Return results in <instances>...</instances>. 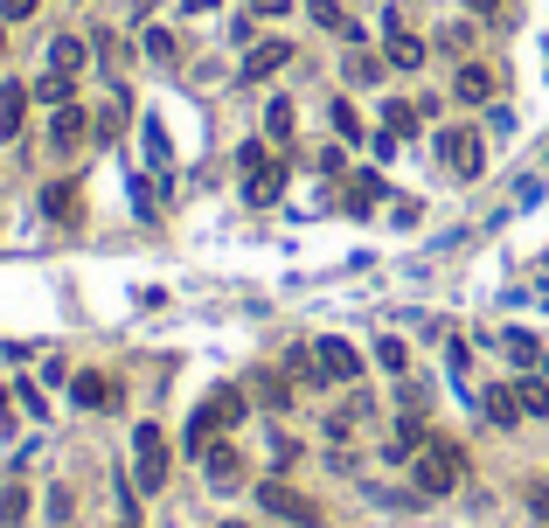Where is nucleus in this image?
<instances>
[{
	"instance_id": "nucleus-1",
	"label": "nucleus",
	"mask_w": 549,
	"mask_h": 528,
	"mask_svg": "<svg viewBox=\"0 0 549 528\" xmlns=\"http://www.w3.org/2000/svg\"><path fill=\"white\" fill-rule=\"evenodd\" d=\"M230 424H244V390H237V383H223V390L202 396V410L188 417V452H209L216 431H230Z\"/></svg>"
},
{
	"instance_id": "nucleus-2",
	"label": "nucleus",
	"mask_w": 549,
	"mask_h": 528,
	"mask_svg": "<svg viewBox=\"0 0 549 528\" xmlns=\"http://www.w3.org/2000/svg\"><path fill=\"white\" fill-rule=\"evenodd\" d=\"M459 473H466V452L445 445V438H424V452H417V494H452Z\"/></svg>"
},
{
	"instance_id": "nucleus-3",
	"label": "nucleus",
	"mask_w": 549,
	"mask_h": 528,
	"mask_svg": "<svg viewBox=\"0 0 549 528\" xmlns=\"http://www.w3.org/2000/svg\"><path fill=\"white\" fill-rule=\"evenodd\" d=\"M133 487L139 494L167 487V438H160V424H139L133 431Z\"/></svg>"
},
{
	"instance_id": "nucleus-4",
	"label": "nucleus",
	"mask_w": 549,
	"mask_h": 528,
	"mask_svg": "<svg viewBox=\"0 0 549 528\" xmlns=\"http://www.w3.org/2000/svg\"><path fill=\"white\" fill-rule=\"evenodd\" d=\"M237 167H244V202L272 209V202H278V167H272V146H265V139H251V146L237 153Z\"/></svg>"
},
{
	"instance_id": "nucleus-5",
	"label": "nucleus",
	"mask_w": 549,
	"mask_h": 528,
	"mask_svg": "<svg viewBox=\"0 0 549 528\" xmlns=\"http://www.w3.org/2000/svg\"><path fill=\"white\" fill-rule=\"evenodd\" d=\"M438 160H445L459 181H473V174L487 167V146H480V132H473V126H445V132H438Z\"/></svg>"
},
{
	"instance_id": "nucleus-6",
	"label": "nucleus",
	"mask_w": 549,
	"mask_h": 528,
	"mask_svg": "<svg viewBox=\"0 0 549 528\" xmlns=\"http://www.w3.org/2000/svg\"><path fill=\"white\" fill-rule=\"evenodd\" d=\"M258 501H265V515H278V522H292V528H320V501H306V494H299V487H285V480H272Z\"/></svg>"
},
{
	"instance_id": "nucleus-7",
	"label": "nucleus",
	"mask_w": 549,
	"mask_h": 528,
	"mask_svg": "<svg viewBox=\"0 0 549 528\" xmlns=\"http://www.w3.org/2000/svg\"><path fill=\"white\" fill-rule=\"evenodd\" d=\"M313 369H320L327 383H355V376H362V355H355L341 334H327V341H313Z\"/></svg>"
},
{
	"instance_id": "nucleus-8",
	"label": "nucleus",
	"mask_w": 549,
	"mask_h": 528,
	"mask_svg": "<svg viewBox=\"0 0 549 528\" xmlns=\"http://www.w3.org/2000/svg\"><path fill=\"white\" fill-rule=\"evenodd\" d=\"M285 63H292V42H285V35L258 42V49L244 56V84H265V77H278V70H285Z\"/></svg>"
},
{
	"instance_id": "nucleus-9",
	"label": "nucleus",
	"mask_w": 549,
	"mask_h": 528,
	"mask_svg": "<svg viewBox=\"0 0 549 528\" xmlns=\"http://www.w3.org/2000/svg\"><path fill=\"white\" fill-rule=\"evenodd\" d=\"M383 63H390V70H417V63H424V42L390 21V35H383Z\"/></svg>"
},
{
	"instance_id": "nucleus-10",
	"label": "nucleus",
	"mask_w": 549,
	"mask_h": 528,
	"mask_svg": "<svg viewBox=\"0 0 549 528\" xmlns=\"http://www.w3.org/2000/svg\"><path fill=\"white\" fill-rule=\"evenodd\" d=\"M21 119H28V91L0 84V139H21Z\"/></svg>"
},
{
	"instance_id": "nucleus-11",
	"label": "nucleus",
	"mask_w": 549,
	"mask_h": 528,
	"mask_svg": "<svg viewBox=\"0 0 549 528\" xmlns=\"http://www.w3.org/2000/svg\"><path fill=\"white\" fill-rule=\"evenodd\" d=\"M202 466H209V487H237V480H244V466H237V452H230V445H209V452H202Z\"/></svg>"
},
{
	"instance_id": "nucleus-12",
	"label": "nucleus",
	"mask_w": 549,
	"mask_h": 528,
	"mask_svg": "<svg viewBox=\"0 0 549 528\" xmlns=\"http://www.w3.org/2000/svg\"><path fill=\"white\" fill-rule=\"evenodd\" d=\"M49 70H56V77H77V70H84V42H77V35H56V42H49Z\"/></svg>"
},
{
	"instance_id": "nucleus-13",
	"label": "nucleus",
	"mask_w": 549,
	"mask_h": 528,
	"mask_svg": "<svg viewBox=\"0 0 549 528\" xmlns=\"http://www.w3.org/2000/svg\"><path fill=\"white\" fill-rule=\"evenodd\" d=\"M452 91H459V98H466V105H487V98H494V70H480V63H466V70H459V84H452Z\"/></svg>"
},
{
	"instance_id": "nucleus-14",
	"label": "nucleus",
	"mask_w": 549,
	"mask_h": 528,
	"mask_svg": "<svg viewBox=\"0 0 549 528\" xmlns=\"http://www.w3.org/2000/svg\"><path fill=\"white\" fill-rule=\"evenodd\" d=\"M42 209H49L56 223H77V181H49V188H42Z\"/></svg>"
},
{
	"instance_id": "nucleus-15",
	"label": "nucleus",
	"mask_w": 549,
	"mask_h": 528,
	"mask_svg": "<svg viewBox=\"0 0 549 528\" xmlns=\"http://www.w3.org/2000/svg\"><path fill=\"white\" fill-rule=\"evenodd\" d=\"M70 396H77V403H84V410H105V403H112V383H105V376H98V369H84V376H77V383H70Z\"/></svg>"
},
{
	"instance_id": "nucleus-16",
	"label": "nucleus",
	"mask_w": 549,
	"mask_h": 528,
	"mask_svg": "<svg viewBox=\"0 0 549 528\" xmlns=\"http://www.w3.org/2000/svg\"><path fill=\"white\" fill-rule=\"evenodd\" d=\"M480 410H487V424H501V431H508V424H522V403H515V390H487V403H480Z\"/></svg>"
},
{
	"instance_id": "nucleus-17",
	"label": "nucleus",
	"mask_w": 549,
	"mask_h": 528,
	"mask_svg": "<svg viewBox=\"0 0 549 528\" xmlns=\"http://www.w3.org/2000/svg\"><path fill=\"white\" fill-rule=\"evenodd\" d=\"M49 139H56V146H77V139H84V112H77V105H56V119H49Z\"/></svg>"
},
{
	"instance_id": "nucleus-18",
	"label": "nucleus",
	"mask_w": 549,
	"mask_h": 528,
	"mask_svg": "<svg viewBox=\"0 0 549 528\" xmlns=\"http://www.w3.org/2000/svg\"><path fill=\"white\" fill-rule=\"evenodd\" d=\"M515 403H522L529 417H549V383L543 376H522V383H515Z\"/></svg>"
},
{
	"instance_id": "nucleus-19",
	"label": "nucleus",
	"mask_w": 549,
	"mask_h": 528,
	"mask_svg": "<svg viewBox=\"0 0 549 528\" xmlns=\"http://www.w3.org/2000/svg\"><path fill=\"white\" fill-rule=\"evenodd\" d=\"M70 91H77V84H70V77H56V70L35 84V98H42V105H70Z\"/></svg>"
},
{
	"instance_id": "nucleus-20",
	"label": "nucleus",
	"mask_w": 549,
	"mask_h": 528,
	"mask_svg": "<svg viewBox=\"0 0 549 528\" xmlns=\"http://www.w3.org/2000/svg\"><path fill=\"white\" fill-rule=\"evenodd\" d=\"M21 515H28V494L21 487H0V528H14Z\"/></svg>"
},
{
	"instance_id": "nucleus-21",
	"label": "nucleus",
	"mask_w": 549,
	"mask_h": 528,
	"mask_svg": "<svg viewBox=\"0 0 549 528\" xmlns=\"http://www.w3.org/2000/svg\"><path fill=\"white\" fill-rule=\"evenodd\" d=\"M411 126H417L411 105H390V112H383V132H390V139H411Z\"/></svg>"
},
{
	"instance_id": "nucleus-22",
	"label": "nucleus",
	"mask_w": 549,
	"mask_h": 528,
	"mask_svg": "<svg viewBox=\"0 0 549 528\" xmlns=\"http://www.w3.org/2000/svg\"><path fill=\"white\" fill-rule=\"evenodd\" d=\"M501 348H508V355H522V362H529V369H543V348H536V341H529V334H501Z\"/></svg>"
},
{
	"instance_id": "nucleus-23",
	"label": "nucleus",
	"mask_w": 549,
	"mask_h": 528,
	"mask_svg": "<svg viewBox=\"0 0 549 528\" xmlns=\"http://www.w3.org/2000/svg\"><path fill=\"white\" fill-rule=\"evenodd\" d=\"M146 160L167 167V126H160V119H146Z\"/></svg>"
},
{
	"instance_id": "nucleus-24",
	"label": "nucleus",
	"mask_w": 549,
	"mask_h": 528,
	"mask_svg": "<svg viewBox=\"0 0 549 528\" xmlns=\"http://www.w3.org/2000/svg\"><path fill=\"white\" fill-rule=\"evenodd\" d=\"M376 195H383V174H355V195H348V202H355V209H369Z\"/></svg>"
},
{
	"instance_id": "nucleus-25",
	"label": "nucleus",
	"mask_w": 549,
	"mask_h": 528,
	"mask_svg": "<svg viewBox=\"0 0 549 528\" xmlns=\"http://www.w3.org/2000/svg\"><path fill=\"white\" fill-rule=\"evenodd\" d=\"M258 396H265L272 410H285V403H292V383H285V376H265V383H258Z\"/></svg>"
},
{
	"instance_id": "nucleus-26",
	"label": "nucleus",
	"mask_w": 549,
	"mask_h": 528,
	"mask_svg": "<svg viewBox=\"0 0 549 528\" xmlns=\"http://www.w3.org/2000/svg\"><path fill=\"white\" fill-rule=\"evenodd\" d=\"M327 119H334V132H341V139H362V119H355V105H334Z\"/></svg>"
},
{
	"instance_id": "nucleus-27",
	"label": "nucleus",
	"mask_w": 549,
	"mask_h": 528,
	"mask_svg": "<svg viewBox=\"0 0 549 528\" xmlns=\"http://www.w3.org/2000/svg\"><path fill=\"white\" fill-rule=\"evenodd\" d=\"M265 132H272V139H292V105H272V112H265Z\"/></svg>"
},
{
	"instance_id": "nucleus-28",
	"label": "nucleus",
	"mask_w": 549,
	"mask_h": 528,
	"mask_svg": "<svg viewBox=\"0 0 549 528\" xmlns=\"http://www.w3.org/2000/svg\"><path fill=\"white\" fill-rule=\"evenodd\" d=\"M376 362H383V369H404V341L383 334V341H376Z\"/></svg>"
},
{
	"instance_id": "nucleus-29",
	"label": "nucleus",
	"mask_w": 549,
	"mask_h": 528,
	"mask_svg": "<svg viewBox=\"0 0 549 528\" xmlns=\"http://www.w3.org/2000/svg\"><path fill=\"white\" fill-rule=\"evenodd\" d=\"M35 7H42V0H0V21H28Z\"/></svg>"
},
{
	"instance_id": "nucleus-30",
	"label": "nucleus",
	"mask_w": 549,
	"mask_h": 528,
	"mask_svg": "<svg viewBox=\"0 0 549 528\" xmlns=\"http://www.w3.org/2000/svg\"><path fill=\"white\" fill-rule=\"evenodd\" d=\"M529 508H536V515H543V522H549V487H543V480L529 487Z\"/></svg>"
},
{
	"instance_id": "nucleus-31",
	"label": "nucleus",
	"mask_w": 549,
	"mask_h": 528,
	"mask_svg": "<svg viewBox=\"0 0 549 528\" xmlns=\"http://www.w3.org/2000/svg\"><path fill=\"white\" fill-rule=\"evenodd\" d=\"M292 0H251V14H285Z\"/></svg>"
},
{
	"instance_id": "nucleus-32",
	"label": "nucleus",
	"mask_w": 549,
	"mask_h": 528,
	"mask_svg": "<svg viewBox=\"0 0 549 528\" xmlns=\"http://www.w3.org/2000/svg\"><path fill=\"white\" fill-rule=\"evenodd\" d=\"M181 7H188V14H209V7H216V0H181Z\"/></svg>"
},
{
	"instance_id": "nucleus-33",
	"label": "nucleus",
	"mask_w": 549,
	"mask_h": 528,
	"mask_svg": "<svg viewBox=\"0 0 549 528\" xmlns=\"http://www.w3.org/2000/svg\"><path fill=\"white\" fill-rule=\"evenodd\" d=\"M494 7H501V0H473V14H494Z\"/></svg>"
},
{
	"instance_id": "nucleus-34",
	"label": "nucleus",
	"mask_w": 549,
	"mask_h": 528,
	"mask_svg": "<svg viewBox=\"0 0 549 528\" xmlns=\"http://www.w3.org/2000/svg\"><path fill=\"white\" fill-rule=\"evenodd\" d=\"M0 49H7V28H0Z\"/></svg>"
},
{
	"instance_id": "nucleus-35",
	"label": "nucleus",
	"mask_w": 549,
	"mask_h": 528,
	"mask_svg": "<svg viewBox=\"0 0 549 528\" xmlns=\"http://www.w3.org/2000/svg\"><path fill=\"white\" fill-rule=\"evenodd\" d=\"M223 528H244V522H223Z\"/></svg>"
},
{
	"instance_id": "nucleus-36",
	"label": "nucleus",
	"mask_w": 549,
	"mask_h": 528,
	"mask_svg": "<svg viewBox=\"0 0 549 528\" xmlns=\"http://www.w3.org/2000/svg\"><path fill=\"white\" fill-rule=\"evenodd\" d=\"M119 528H139V522H119Z\"/></svg>"
}]
</instances>
